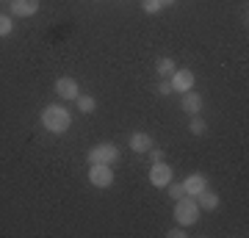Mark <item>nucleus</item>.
Masks as SVG:
<instances>
[{
    "instance_id": "nucleus-1",
    "label": "nucleus",
    "mask_w": 249,
    "mask_h": 238,
    "mask_svg": "<svg viewBox=\"0 0 249 238\" xmlns=\"http://www.w3.org/2000/svg\"><path fill=\"white\" fill-rule=\"evenodd\" d=\"M42 125L50 133H67L72 125V114L64 106H47L42 111Z\"/></svg>"
},
{
    "instance_id": "nucleus-2",
    "label": "nucleus",
    "mask_w": 249,
    "mask_h": 238,
    "mask_svg": "<svg viewBox=\"0 0 249 238\" xmlns=\"http://www.w3.org/2000/svg\"><path fill=\"white\" fill-rule=\"evenodd\" d=\"M175 221L183 224V227H191L199 221V205H196L194 197H180L178 205H175Z\"/></svg>"
},
{
    "instance_id": "nucleus-3",
    "label": "nucleus",
    "mask_w": 249,
    "mask_h": 238,
    "mask_svg": "<svg viewBox=\"0 0 249 238\" xmlns=\"http://www.w3.org/2000/svg\"><path fill=\"white\" fill-rule=\"evenodd\" d=\"M116 158H119V147L111 141H103L89 150V164H116Z\"/></svg>"
},
{
    "instance_id": "nucleus-4",
    "label": "nucleus",
    "mask_w": 249,
    "mask_h": 238,
    "mask_svg": "<svg viewBox=\"0 0 249 238\" xmlns=\"http://www.w3.org/2000/svg\"><path fill=\"white\" fill-rule=\"evenodd\" d=\"M89 183L94 188H111V183H114L111 164H89Z\"/></svg>"
},
{
    "instance_id": "nucleus-5",
    "label": "nucleus",
    "mask_w": 249,
    "mask_h": 238,
    "mask_svg": "<svg viewBox=\"0 0 249 238\" xmlns=\"http://www.w3.org/2000/svg\"><path fill=\"white\" fill-rule=\"evenodd\" d=\"M172 177H175V169L169 166V164H163V161H155L150 169V183L155 185V188H166V185L172 183Z\"/></svg>"
},
{
    "instance_id": "nucleus-6",
    "label": "nucleus",
    "mask_w": 249,
    "mask_h": 238,
    "mask_svg": "<svg viewBox=\"0 0 249 238\" xmlns=\"http://www.w3.org/2000/svg\"><path fill=\"white\" fill-rule=\"evenodd\" d=\"M55 94H58L61 100H67V103H70V100H78V94H80L78 80L67 78V75H64V78H58V80H55Z\"/></svg>"
},
{
    "instance_id": "nucleus-7",
    "label": "nucleus",
    "mask_w": 249,
    "mask_h": 238,
    "mask_svg": "<svg viewBox=\"0 0 249 238\" xmlns=\"http://www.w3.org/2000/svg\"><path fill=\"white\" fill-rule=\"evenodd\" d=\"M194 72L191 70H175L172 72V78H169V83H172V89H175V92H180V94H183V92H191V89H194Z\"/></svg>"
},
{
    "instance_id": "nucleus-8",
    "label": "nucleus",
    "mask_w": 249,
    "mask_h": 238,
    "mask_svg": "<svg viewBox=\"0 0 249 238\" xmlns=\"http://www.w3.org/2000/svg\"><path fill=\"white\" fill-rule=\"evenodd\" d=\"M183 188H186V197H196L199 191L208 188V177H205L202 172H194V175H188L186 180H183Z\"/></svg>"
},
{
    "instance_id": "nucleus-9",
    "label": "nucleus",
    "mask_w": 249,
    "mask_h": 238,
    "mask_svg": "<svg viewBox=\"0 0 249 238\" xmlns=\"http://www.w3.org/2000/svg\"><path fill=\"white\" fill-rule=\"evenodd\" d=\"M14 17H34L39 11V0H9Z\"/></svg>"
},
{
    "instance_id": "nucleus-10",
    "label": "nucleus",
    "mask_w": 249,
    "mask_h": 238,
    "mask_svg": "<svg viewBox=\"0 0 249 238\" xmlns=\"http://www.w3.org/2000/svg\"><path fill=\"white\" fill-rule=\"evenodd\" d=\"M183 111L188 116H196L202 111V97L196 94V92H183Z\"/></svg>"
},
{
    "instance_id": "nucleus-11",
    "label": "nucleus",
    "mask_w": 249,
    "mask_h": 238,
    "mask_svg": "<svg viewBox=\"0 0 249 238\" xmlns=\"http://www.w3.org/2000/svg\"><path fill=\"white\" fill-rule=\"evenodd\" d=\"M194 200H196V205H199V211H216V208H219V194H213L211 188L199 191Z\"/></svg>"
},
{
    "instance_id": "nucleus-12",
    "label": "nucleus",
    "mask_w": 249,
    "mask_h": 238,
    "mask_svg": "<svg viewBox=\"0 0 249 238\" xmlns=\"http://www.w3.org/2000/svg\"><path fill=\"white\" fill-rule=\"evenodd\" d=\"M130 150H133V152H150V150H152V139H150V133L136 130L133 136H130Z\"/></svg>"
},
{
    "instance_id": "nucleus-13",
    "label": "nucleus",
    "mask_w": 249,
    "mask_h": 238,
    "mask_svg": "<svg viewBox=\"0 0 249 238\" xmlns=\"http://www.w3.org/2000/svg\"><path fill=\"white\" fill-rule=\"evenodd\" d=\"M178 70V64L172 61L169 55H163V58H158L155 61V72H158L160 78H172V72Z\"/></svg>"
},
{
    "instance_id": "nucleus-14",
    "label": "nucleus",
    "mask_w": 249,
    "mask_h": 238,
    "mask_svg": "<svg viewBox=\"0 0 249 238\" xmlns=\"http://www.w3.org/2000/svg\"><path fill=\"white\" fill-rule=\"evenodd\" d=\"M75 103H78V111H80V114H91V111L97 108V100L89 97V94H78V100H75Z\"/></svg>"
},
{
    "instance_id": "nucleus-15",
    "label": "nucleus",
    "mask_w": 249,
    "mask_h": 238,
    "mask_svg": "<svg viewBox=\"0 0 249 238\" xmlns=\"http://www.w3.org/2000/svg\"><path fill=\"white\" fill-rule=\"evenodd\" d=\"M188 130L194 133V136H202V133L208 130V125H205V119H202V116L196 114V116H191V122H188Z\"/></svg>"
},
{
    "instance_id": "nucleus-16",
    "label": "nucleus",
    "mask_w": 249,
    "mask_h": 238,
    "mask_svg": "<svg viewBox=\"0 0 249 238\" xmlns=\"http://www.w3.org/2000/svg\"><path fill=\"white\" fill-rule=\"evenodd\" d=\"M142 9L147 11V14H158V11L163 9V3H160V0H142Z\"/></svg>"
},
{
    "instance_id": "nucleus-17",
    "label": "nucleus",
    "mask_w": 249,
    "mask_h": 238,
    "mask_svg": "<svg viewBox=\"0 0 249 238\" xmlns=\"http://www.w3.org/2000/svg\"><path fill=\"white\" fill-rule=\"evenodd\" d=\"M11 31H14V22H11V17L0 14V36H9Z\"/></svg>"
},
{
    "instance_id": "nucleus-18",
    "label": "nucleus",
    "mask_w": 249,
    "mask_h": 238,
    "mask_svg": "<svg viewBox=\"0 0 249 238\" xmlns=\"http://www.w3.org/2000/svg\"><path fill=\"white\" fill-rule=\"evenodd\" d=\"M166 188H169V197H172V200H180V197H186V188H183V183H169Z\"/></svg>"
},
{
    "instance_id": "nucleus-19",
    "label": "nucleus",
    "mask_w": 249,
    "mask_h": 238,
    "mask_svg": "<svg viewBox=\"0 0 249 238\" xmlns=\"http://www.w3.org/2000/svg\"><path fill=\"white\" fill-rule=\"evenodd\" d=\"M155 92H158L160 97H166V94H172L175 89H172V83H169V80H160L158 86H155Z\"/></svg>"
},
{
    "instance_id": "nucleus-20",
    "label": "nucleus",
    "mask_w": 249,
    "mask_h": 238,
    "mask_svg": "<svg viewBox=\"0 0 249 238\" xmlns=\"http://www.w3.org/2000/svg\"><path fill=\"white\" fill-rule=\"evenodd\" d=\"M169 236H172V238H186V227H183V224H180V227H172Z\"/></svg>"
},
{
    "instance_id": "nucleus-21",
    "label": "nucleus",
    "mask_w": 249,
    "mask_h": 238,
    "mask_svg": "<svg viewBox=\"0 0 249 238\" xmlns=\"http://www.w3.org/2000/svg\"><path fill=\"white\" fill-rule=\"evenodd\" d=\"M150 158H152V164H155V161H163V150H155V147H152V150H150Z\"/></svg>"
},
{
    "instance_id": "nucleus-22",
    "label": "nucleus",
    "mask_w": 249,
    "mask_h": 238,
    "mask_svg": "<svg viewBox=\"0 0 249 238\" xmlns=\"http://www.w3.org/2000/svg\"><path fill=\"white\" fill-rule=\"evenodd\" d=\"M160 3H163V6H175V3H178V0H160Z\"/></svg>"
}]
</instances>
